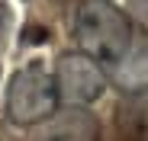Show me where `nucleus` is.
Segmentation results:
<instances>
[{
  "mask_svg": "<svg viewBox=\"0 0 148 141\" xmlns=\"http://www.w3.org/2000/svg\"><path fill=\"white\" fill-rule=\"evenodd\" d=\"M52 77H55V90H58V103L61 106L90 109L110 87L106 67L100 61H93L90 55L77 52V48L74 52H61L55 58Z\"/></svg>",
  "mask_w": 148,
  "mask_h": 141,
  "instance_id": "obj_3",
  "label": "nucleus"
},
{
  "mask_svg": "<svg viewBox=\"0 0 148 141\" xmlns=\"http://www.w3.org/2000/svg\"><path fill=\"white\" fill-rule=\"evenodd\" d=\"M126 16L135 19L138 26L145 29V35H148V0H129L126 3Z\"/></svg>",
  "mask_w": 148,
  "mask_h": 141,
  "instance_id": "obj_8",
  "label": "nucleus"
},
{
  "mask_svg": "<svg viewBox=\"0 0 148 141\" xmlns=\"http://www.w3.org/2000/svg\"><path fill=\"white\" fill-rule=\"evenodd\" d=\"M77 52L90 55L103 67H113L132 45V19L113 0H81L71 19Z\"/></svg>",
  "mask_w": 148,
  "mask_h": 141,
  "instance_id": "obj_1",
  "label": "nucleus"
},
{
  "mask_svg": "<svg viewBox=\"0 0 148 141\" xmlns=\"http://www.w3.org/2000/svg\"><path fill=\"white\" fill-rule=\"evenodd\" d=\"M106 77L122 93L148 90V35L145 39H132L129 52L122 55L113 67H106Z\"/></svg>",
  "mask_w": 148,
  "mask_h": 141,
  "instance_id": "obj_5",
  "label": "nucleus"
},
{
  "mask_svg": "<svg viewBox=\"0 0 148 141\" xmlns=\"http://www.w3.org/2000/svg\"><path fill=\"white\" fill-rule=\"evenodd\" d=\"M10 35H13V10H10L7 3H0V55L7 52Z\"/></svg>",
  "mask_w": 148,
  "mask_h": 141,
  "instance_id": "obj_7",
  "label": "nucleus"
},
{
  "mask_svg": "<svg viewBox=\"0 0 148 141\" xmlns=\"http://www.w3.org/2000/svg\"><path fill=\"white\" fill-rule=\"evenodd\" d=\"M29 141H100V119L81 106H58L29 128Z\"/></svg>",
  "mask_w": 148,
  "mask_h": 141,
  "instance_id": "obj_4",
  "label": "nucleus"
},
{
  "mask_svg": "<svg viewBox=\"0 0 148 141\" xmlns=\"http://www.w3.org/2000/svg\"><path fill=\"white\" fill-rule=\"evenodd\" d=\"M116 128L126 141H148V90L122 93L116 103Z\"/></svg>",
  "mask_w": 148,
  "mask_h": 141,
  "instance_id": "obj_6",
  "label": "nucleus"
},
{
  "mask_svg": "<svg viewBox=\"0 0 148 141\" xmlns=\"http://www.w3.org/2000/svg\"><path fill=\"white\" fill-rule=\"evenodd\" d=\"M58 106L61 103H58L52 67L42 58L26 61L23 67H16L13 77L7 80V93H3L7 122H13L19 128H32L36 122L45 119V115H52Z\"/></svg>",
  "mask_w": 148,
  "mask_h": 141,
  "instance_id": "obj_2",
  "label": "nucleus"
}]
</instances>
